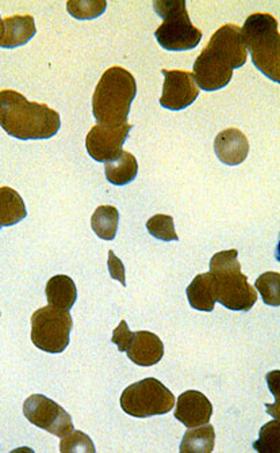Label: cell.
I'll use <instances>...</instances> for the list:
<instances>
[{
    "instance_id": "cell-1",
    "label": "cell",
    "mask_w": 280,
    "mask_h": 453,
    "mask_svg": "<svg viewBox=\"0 0 280 453\" xmlns=\"http://www.w3.org/2000/svg\"><path fill=\"white\" fill-rule=\"evenodd\" d=\"M248 50L243 38V27L226 24L211 35L208 47L193 63V78L198 88L217 91L226 88L233 78V71L246 63Z\"/></svg>"
},
{
    "instance_id": "cell-2",
    "label": "cell",
    "mask_w": 280,
    "mask_h": 453,
    "mask_svg": "<svg viewBox=\"0 0 280 453\" xmlns=\"http://www.w3.org/2000/svg\"><path fill=\"white\" fill-rule=\"evenodd\" d=\"M0 124L15 139L47 140L57 134L61 119L60 114L45 104L27 101L15 90H2Z\"/></svg>"
},
{
    "instance_id": "cell-3",
    "label": "cell",
    "mask_w": 280,
    "mask_h": 453,
    "mask_svg": "<svg viewBox=\"0 0 280 453\" xmlns=\"http://www.w3.org/2000/svg\"><path fill=\"white\" fill-rule=\"evenodd\" d=\"M136 96V78L124 67L114 65L104 71L94 91V117L101 126H125Z\"/></svg>"
},
{
    "instance_id": "cell-4",
    "label": "cell",
    "mask_w": 280,
    "mask_h": 453,
    "mask_svg": "<svg viewBox=\"0 0 280 453\" xmlns=\"http://www.w3.org/2000/svg\"><path fill=\"white\" fill-rule=\"evenodd\" d=\"M236 249L214 254L210 272L214 277L217 302L231 311L248 312L257 300V292L241 272Z\"/></svg>"
},
{
    "instance_id": "cell-5",
    "label": "cell",
    "mask_w": 280,
    "mask_h": 453,
    "mask_svg": "<svg viewBox=\"0 0 280 453\" xmlns=\"http://www.w3.org/2000/svg\"><path fill=\"white\" fill-rule=\"evenodd\" d=\"M243 38L254 67L280 85V33L276 18L266 12L249 15L243 27Z\"/></svg>"
},
{
    "instance_id": "cell-6",
    "label": "cell",
    "mask_w": 280,
    "mask_h": 453,
    "mask_svg": "<svg viewBox=\"0 0 280 453\" xmlns=\"http://www.w3.org/2000/svg\"><path fill=\"white\" fill-rule=\"evenodd\" d=\"M154 9L163 18V24L155 32L160 47L183 52L200 45L203 35L191 22L185 0H160L154 2Z\"/></svg>"
},
{
    "instance_id": "cell-7",
    "label": "cell",
    "mask_w": 280,
    "mask_h": 453,
    "mask_svg": "<svg viewBox=\"0 0 280 453\" xmlns=\"http://www.w3.org/2000/svg\"><path fill=\"white\" fill-rule=\"evenodd\" d=\"M174 394L157 380L148 378L127 387L121 395V407L125 413L136 418L164 416L175 406Z\"/></svg>"
},
{
    "instance_id": "cell-8",
    "label": "cell",
    "mask_w": 280,
    "mask_h": 453,
    "mask_svg": "<svg viewBox=\"0 0 280 453\" xmlns=\"http://www.w3.org/2000/svg\"><path fill=\"white\" fill-rule=\"evenodd\" d=\"M73 320L70 311L47 305L32 315V342L47 353H63L70 345Z\"/></svg>"
},
{
    "instance_id": "cell-9",
    "label": "cell",
    "mask_w": 280,
    "mask_h": 453,
    "mask_svg": "<svg viewBox=\"0 0 280 453\" xmlns=\"http://www.w3.org/2000/svg\"><path fill=\"white\" fill-rule=\"evenodd\" d=\"M24 414L27 421L47 430L58 439L73 432L72 417L60 404L41 394L29 396L24 403Z\"/></svg>"
},
{
    "instance_id": "cell-10",
    "label": "cell",
    "mask_w": 280,
    "mask_h": 453,
    "mask_svg": "<svg viewBox=\"0 0 280 453\" xmlns=\"http://www.w3.org/2000/svg\"><path fill=\"white\" fill-rule=\"evenodd\" d=\"M133 128L132 124L125 126H94L86 137V149L88 155L96 162H113L121 157L122 146L126 142L129 132Z\"/></svg>"
},
{
    "instance_id": "cell-11",
    "label": "cell",
    "mask_w": 280,
    "mask_h": 453,
    "mask_svg": "<svg viewBox=\"0 0 280 453\" xmlns=\"http://www.w3.org/2000/svg\"><path fill=\"white\" fill-rule=\"evenodd\" d=\"M164 86L160 96V105L168 111H179L193 105L200 96V88L193 73L182 70H163Z\"/></svg>"
},
{
    "instance_id": "cell-12",
    "label": "cell",
    "mask_w": 280,
    "mask_h": 453,
    "mask_svg": "<svg viewBox=\"0 0 280 453\" xmlns=\"http://www.w3.org/2000/svg\"><path fill=\"white\" fill-rule=\"evenodd\" d=\"M213 416V404L208 396L200 391L190 389L178 398L175 418L185 427H198L210 422Z\"/></svg>"
},
{
    "instance_id": "cell-13",
    "label": "cell",
    "mask_w": 280,
    "mask_h": 453,
    "mask_svg": "<svg viewBox=\"0 0 280 453\" xmlns=\"http://www.w3.org/2000/svg\"><path fill=\"white\" fill-rule=\"evenodd\" d=\"M214 151L223 165L238 166L248 157L249 142L240 129H225L214 140Z\"/></svg>"
},
{
    "instance_id": "cell-14",
    "label": "cell",
    "mask_w": 280,
    "mask_h": 453,
    "mask_svg": "<svg viewBox=\"0 0 280 453\" xmlns=\"http://www.w3.org/2000/svg\"><path fill=\"white\" fill-rule=\"evenodd\" d=\"M34 18L32 15H12L0 20V47L7 50L22 47L34 37Z\"/></svg>"
},
{
    "instance_id": "cell-15",
    "label": "cell",
    "mask_w": 280,
    "mask_h": 453,
    "mask_svg": "<svg viewBox=\"0 0 280 453\" xmlns=\"http://www.w3.org/2000/svg\"><path fill=\"white\" fill-rule=\"evenodd\" d=\"M126 353L129 360L136 365H156L164 356V343L154 333L137 332Z\"/></svg>"
},
{
    "instance_id": "cell-16",
    "label": "cell",
    "mask_w": 280,
    "mask_h": 453,
    "mask_svg": "<svg viewBox=\"0 0 280 453\" xmlns=\"http://www.w3.org/2000/svg\"><path fill=\"white\" fill-rule=\"evenodd\" d=\"M185 292H187L188 303L193 310L205 312L213 311L217 296H216V287H214V277L211 272L198 274L188 285Z\"/></svg>"
},
{
    "instance_id": "cell-17",
    "label": "cell",
    "mask_w": 280,
    "mask_h": 453,
    "mask_svg": "<svg viewBox=\"0 0 280 453\" xmlns=\"http://www.w3.org/2000/svg\"><path fill=\"white\" fill-rule=\"evenodd\" d=\"M45 294L49 305L65 311H70L78 300L75 281L65 274L52 277L45 288Z\"/></svg>"
},
{
    "instance_id": "cell-18",
    "label": "cell",
    "mask_w": 280,
    "mask_h": 453,
    "mask_svg": "<svg viewBox=\"0 0 280 453\" xmlns=\"http://www.w3.org/2000/svg\"><path fill=\"white\" fill-rule=\"evenodd\" d=\"M137 173L139 163L131 152L124 151L118 159L104 163V175L107 180L117 187H124L136 180Z\"/></svg>"
},
{
    "instance_id": "cell-19",
    "label": "cell",
    "mask_w": 280,
    "mask_h": 453,
    "mask_svg": "<svg viewBox=\"0 0 280 453\" xmlns=\"http://www.w3.org/2000/svg\"><path fill=\"white\" fill-rule=\"evenodd\" d=\"M24 200L11 188H0V226H11L26 218Z\"/></svg>"
},
{
    "instance_id": "cell-20",
    "label": "cell",
    "mask_w": 280,
    "mask_h": 453,
    "mask_svg": "<svg viewBox=\"0 0 280 453\" xmlns=\"http://www.w3.org/2000/svg\"><path fill=\"white\" fill-rule=\"evenodd\" d=\"M216 442V432L213 425L206 424L202 426L190 427L183 437L180 444L182 453H211Z\"/></svg>"
},
{
    "instance_id": "cell-21",
    "label": "cell",
    "mask_w": 280,
    "mask_h": 453,
    "mask_svg": "<svg viewBox=\"0 0 280 453\" xmlns=\"http://www.w3.org/2000/svg\"><path fill=\"white\" fill-rule=\"evenodd\" d=\"M119 212L113 205H101L91 218V228L98 238L113 241L118 231Z\"/></svg>"
},
{
    "instance_id": "cell-22",
    "label": "cell",
    "mask_w": 280,
    "mask_h": 453,
    "mask_svg": "<svg viewBox=\"0 0 280 453\" xmlns=\"http://www.w3.org/2000/svg\"><path fill=\"white\" fill-rule=\"evenodd\" d=\"M254 288L267 305L280 307V273L267 272L261 274L254 282Z\"/></svg>"
},
{
    "instance_id": "cell-23",
    "label": "cell",
    "mask_w": 280,
    "mask_h": 453,
    "mask_svg": "<svg viewBox=\"0 0 280 453\" xmlns=\"http://www.w3.org/2000/svg\"><path fill=\"white\" fill-rule=\"evenodd\" d=\"M254 448L259 453H280V419L275 418L261 427Z\"/></svg>"
},
{
    "instance_id": "cell-24",
    "label": "cell",
    "mask_w": 280,
    "mask_h": 453,
    "mask_svg": "<svg viewBox=\"0 0 280 453\" xmlns=\"http://www.w3.org/2000/svg\"><path fill=\"white\" fill-rule=\"evenodd\" d=\"M104 0H70L67 2L68 12L76 19L88 20L101 17L106 10Z\"/></svg>"
},
{
    "instance_id": "cell-25",
    "label": "cell",
    "mask_w": 280,
    "mask_h": 453,
    "mask_svg": "<svg viewBox=\"0 0 280 453\" xmlns=\"http://www.w3.org/2000/svg\"><path fill=\"white\" fill-rule=\"evenodd\" d=\"M147 230L154 238L160 241L172 242L179 241L177 231H175L174 219L168 215H155L147 221Z\"/></svg>"
},
{
    "instance_id": "cell-26",
    "label": "cell",
    "mask_w": 280,
    "mask_h": 453,
    "mask_svg": "<svg viewBox=\"0 0 280 453\" xmlns=\"http://www.w3.org/2000/svg\"><path fill=\"white\" fill-rule=\"evenodd\" d=\"M60 450L63 453L90 452L95 453L93 440L80 430H73L68 436L63 437L60 442Z\"/></svg>"
},
{
    "instance_id": "cell-27",
    "label": "cell",
    "mask_w": 280,
    "mask_h": 453,
    "mask_svg": "<svg viewBox=\"0 0 280 453\" xmlns=\"http://www.w3.org/2000/svg\"><path fill=\"white\" fill-rule=\"evenodd\" d=\"M133 334L134 333H132L131 330H129V326H127L126 320H121L118 327L114 330L111 341L118 346L119 352H127V349H129L132 340H133Z\"/></svg>"
},
{
    "instance_id": "cell-28",
    "label": "cell",
    "mask_w": 280,
    "mask_h": 453,
    "mask_svg": "<svg viewBox=\"0 0 280 453\" xmlns=\"http://www.w3.org/2000/svg\"><path fill=\"white\" fill-rule=\"evenodd\" d=\"M107 267L110 272L111 279L118 280L124 287H126V277H125V266L121 259L114 254L113 250L109 251V259H107Z\"/></svg>"
},
{
    "instance_id": "cell-29",
    "label": "cell",
    "mask_w": 280,
    "mask_h": 453,
    "mask_svg": "<svg viewBox=\"0 0 280 453\" xmlns=\"http://www.w3.org/2000/svg\"><path fill=\"white\" fill-rule=\"evenodd\" d=\"M266 380L269 391L274 395L275 402L280 403V371H272V372L267 373Z\"/></svg>"
},
{
    "instance_id": "cell-30",
    "label": "cell",
    "mask_w": 280,
    "mask_h": 453,
    "mask_svg": "<svg viewBox=\"0 0 280 453\" xmlns=\"http://www.w3.org/2000/svg\"><path fill=\"white\" fill-rule=\"evenodd\" d=\"M267 413L274 418L280 419V403L275 402L274 404H266Z\"/></svg>"
},
{
    "instance_id": "cell-31",
    "label": "cell",
    "mask_w": 280,
    "mask_h": 453,
    "mask_svg": "<svg viewBox=\"0 0 280 453\" xmlns=\"http://www.w3.org/2000/svg\"><path fill=\"white\" fill-rule=\"evenodd\" d=\"M275 258H276L277 262H280V235H279V242H277V244H276V250H275Z\"/></svg>"
}]
</instances>
